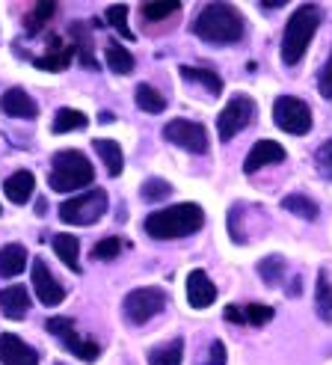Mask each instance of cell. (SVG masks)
<instances>
[{"label": "cell", "mask_w": 332, "mask_h": 365, "mask_svg": "<svg viewBox=\"0 0 332 365\" xmlns=\"http://www.w3.org/2000/svg\"><path fill=\"white\" fill-rule=\"evenodd\" d=\"M193 33L211 45H234L244 36V15L232 4H208L196 15Z\"/></svg>", "instance_id": "6da1fadb"}, {"label": "cell", "mask_w": 332, "mask_h": 365, "mask_svg": "<svg viewBox=\"0 0 332 365\" xmlns=\"http://www.w3.org/2000/svg\"><path fill=\"white\" fill-rule=\"evenodd\" d=\"M202 223H205V211L196 202H181L145 217V232L155 241H175V238H184V235L199 232Z\"/></svg>", "instance_id": "7a4b0ae2"}, {"label": "cell", "mask_w": 332, "mask_h": 365, "mask_svg": "<svg viewBox=\"0 0 332 365\" xmlns=\"http://www.w3.org/2000/svg\"><path fill=\"white\" fill-rule=\"evenodd\" d=\"M95 181V170L83 152L78 149H63L51 160V175L48 185L53 193H75L81 187H89Z\"/></svg>", "instance_id": "3957f363"}, {"label": "cell", "mask_w": 332, "mask_h": 365, "mask_svg": "<svg viewBox=\"0 0 332 365\" xmlns=\"http://www.w3.org/2000/svg\"><path fill=\"white\" fill-rule=\"evenodd\" d=\"M321 27V9L303 4L291 12L285 33H282V63L285 66H297L303 60V53L308 48V42L315 39V33Z\"/></svg>", "instance_id": "277c9868"}, {"label": "cell", "mask_w": 332, "mask_h": 365, "mask_svg": "<svg viewBox=\"0 0 332 365\" xmlns=\"http://www.w3.org/2000/svg\"><path fill=\"white\" fill-rule=\"evenodd\" d=\"M107 211V190L95 187L89 193H81V196H71L60 205V220L63 223H71V226H92L98 223Z\"/></svg>", "instance_id": "5b68a950"}, {"label": "cell", "mask_w": 332, "mask_h": 365, "mask_svg": "<svg viewBox=\"0 0 332 365\" xmlns=\"http://www.w3.org/2000/svg\"><path fill=\"white\" fill-rule=\"evenodd\" d=\"M166 306V291L163 288H155V285H145V288H134L131 294L125 297L122 303V312L131 324H149L157 312H163Z\"/></svg>", "instance_id": "8992f818"}, {"label": "cell", "mask_w": 332, "mask_h": 365, "mask_svg": "<svg viewBox=\"0 0 332 365\" xmlns=\"http://www.w3.org/2000/svg\"><path fill=\"white\" fill-rule=\"evenodd\" d=\"M273 122L282 128L285 134L294 137H303L311 131V110L303 98H294V96H282L276 98L273 104Z\"/></svg>", "instance_id": "52a82bcc"}, {"label": "cell", "mask_w": 332, "mask_h": 365, "mask_svg": "<svg viewBox=\"0 0 332 365\" xmlns=\"http://www.w3.org/2000/svg\"><path fill=\"white\" fill-rule=\"evenodd\" d=\"M163 140H170V143L181 145L184 152H193V155H205L208 145H211L205 125L193 122V119H172V122H166Z\"/></svg>", "instance_id": "ba28073f"}, {"label": "cell", "mask_w": 332, "mask_h": 365, "mask_svg": "<svg viewBox=\"0 0 332 365\" xmlns=\"http://www.w3.org/2000/svg\"><path fill=\"white\" fill-rule=\"evenodd\" d=\"M255 119V101L249 96H234L217 116V131L219 140H232L244 131V128Z\"/></svg>", "instance_id": "9c48e42d"}, {"label": "cell", "mask_w": 332, "mask_h": 365, "mask_svg": "<svg viewBox=\"0 0 332 365\" xmlns=\"http://www.w3.org/2000/svg\"><path fill=\"white\" fill-rule=\"evenodd\" d=\"M48 333L57 336V339L66 344V348L75 354L78 359H83V362H95V359L101 356V348H98L95 341H86V339L78 336L75 321H71V318H63V315L48 318Z\"/></svg>", "instance_id": "30bf717a"}, {"label": "cell", "mask_w": 332, "mask_h": 365, "mask_svg": "<svg viewBox=\"0 0 332 365\" xmlns=\"http://www.w3.org/2000/svg\"><path fill=\"white\" fill-rule=\"evenodd\" d=\"M30 270H33V291H36V297H39V303L48 306V309L60 306V303L66 300V288H63L60 279L48 270L45 259H36V262L30 264Z\"/></svg>", "instance_id": "8fae6325"}, {"label": "cell", "mask_w": 332, "mask_h": 365, "mask_svg": "<svg viewBox=\"0 0 332 365\" xmlns=\"http://www.w3.org/2000/svg\"><path fill=\"white\" fill-rule=\"evenodd\" d=\"M0 365H39V354L15 333H0Z\"/></svg>", "instance_id": "7c38bea8"}, {"label": "cell", "mask_w": 332, "mask_h": 365, "mask_svg": "<svg viewBox=\"0 0 332 365\" xmlns=\"http://www.w3.org/2000/svg\"><path fill=\"white\" fill-rule=\"evenodd\" d=\"M282 160H285V149L279 143H276V140H258L252 145V152L247 155V160H244V173L252 175L258 170L270 167V163H282Z\"/></svg>", "instance_id": "4fadbf2b"}, {"label": "cell", "mask_w": 332, "mask_h": 365, "mask_svg": "<svg viewBox=\"0 0 332 365\" xmlns=\"http://www.w3.org/2000/svg\"><path fill=\"white\" fill-rule=\"evenodd\" d=\"M0 110H4L6 116H12V119H33L36 113H39V107H36V101L24 93L21 86H12L0 96Z\"/></svg>", "instance_id": "5bb4252c"}, {"label": "cell", "mask_w": 332, "mask_h": 365, "mask_svg": "<svg viewBox=\"0 0 332 365\" xmlns=\"http://www.w3.org/2000/svg\"><path fill=\"white\" fill-rule=\"evenodd\" d=\"M214 300H217V288L208 279V273L205 270H190V277H187V303L193 309H208Z\"/></svg>", "instance_id": "9a60e30c"}, {"label": "cell", "mask_w": 332, "mask_h": 365, "mask_svg": "<svg viewBox=\"0 0 332 365\" xmlns=\"http://www.w3.org/2000/svg\"><path fill=\"white\" fill-rule=\"evenodd\" d=\"M0 309L9 321H24L30 312V294L24 285H9L0 291Z\"/></svg>", "instance_id": "2e32d148"}, {"label": "cell", "mask_w": 332, "mask_h": 365, "mask_svg": "<svg viewBox=\"0 0 332 365\" xmlns=\"http://www.w3.org/2000/svg\"><path fill=\"white\" fill-rule=\"evenodd\" d=\"M68 36H71V45H75V53L81 57L83 68H95V71H98V60H95V53H92L95 48H92V30H89V24L71 21Z\"/></svg>", "instance_id": "e0dca14e"}, {"label": "cell", "mask_w": 332, "mask_h": 365, "mask_svg": "<svg viewBox=\"0 0 332 365\" xmlns=\"http://www.w3.org/2000/svg\"><path fill=\"white\" fill-rule=\"evenodd\" d=\"M71 60H75V45H66L63 39L53 36L51 45H48V53L36 60V68H42V71H63Z\"/></svg>", "instance_id": "ac0fdd59"}, {"label": "cell", "mask_w": 332, "mask_h": 365, "mask_svg": "<svg viewBox=\"0 0 332 365\" xmlns=\"http://www.w3.org/2000/svg\"><path fill=\"white\" fill-rule=\"evenodd\" d=\"M4 190H6V196H9V202L24 205L27 199L33 196V190H36V175H33L30 170L12 173V175L4 181Z\"/></svg>", "instance_id": "d6986e66"}, {"label": "cell", "mask_w": 332, "mask_h": 365, "mask_svg": "<svg viewBox=\"0 0 332 365\" xmlns=\"http://www.w3.org/2000/svg\"><path fill=\"white\" fill-rule=\"evenodd\" d=\"M27 267V250L21 244H6L0 247V277H18V273H24Z\"/></svg>", "instance_id": "ffe728a7"}, {"label": "cell", "mask_w": 332, "mask_h": 365, "mask_svg": "<svg viewBox=\"0 0 332 365\" xmlns=\"http://www.w3.org/2000/svg\"><path fill=\"white\" fill-rule=\"evenodd\" d=\"M92 145H95L98 158L104 160V170H107V175H113V178H116V175L125 170V155H122V145H119L116 140H95Z\"/></svg>", "instance_id": "44dd1931"}, {"label": "cell", "mask_w": 332, "mask_h": 365, "mask_svg": "<svg viewBox=\"0 0 332 365\" xmlns=\"http://www.w3.org/2000/svg\"><path fill=\"white\" fill-rule=\"evenodd\" d=\"M53 252L60 255V262L63 264H68L75 273H81V264H78V259H81V241L75 238V235H53Z\"/></svg>", "instance_id": "7402d4cb"}, {"label": "cell", "mask_w": 332, "mask_h": 365, "mask_svg": "<svg viewBox=\"0 0 332 365\" xmlns=\"http://www.w3.org/2000/svg\"><path fill=\"white\" fill-rule=\"evenodd\" d=\"M104 60H107V68L113 71V75H131V71H134V57H131V51H125L119 42H107V48H104Z\"/></svg>", "instance_id": "603a6c76"}, {"label": "cell", "mask_w": 332, "mask_h": 365, "mask_svg": "<svg viewBox=\"0 0 332 365\" xmlns=\"http://www.w3.org/2000/svg\"><path fill=\"white\" fill-rule=\"evenodd\" d=\"M184 359V339L163 341L149 351V365H181Z\"/></svg>", "instance_id": "cb8c5ba5"}, {"label": "cell", "mask_w": 332, "mask_h": 365, "mask_svg": "<svg viewBox=\"0 0 332 365\" xmlns=\"http://www.w3.org/2000/svg\"><path fill=\"white\" fill-rule=\"evenodd\" d=\"M181 78L187 81V83H199V86H205V93L208 96H219L223 93V81H219L214 71L208 68H193V66H181Z\"/></svg>", "instance_id": "d4e9b609"}, {"label": "cell", "mask_w": 332, "mask_h": 365, "mask_svg": "<svg viewBox=\"0 0 332 365\" xmlns=\"http://www.w3.org/2000/svg\"><path fill=\"white\" fill-rule=\"evenodd\" d=\"M89 125V119L81 113V110H71V107H63V110H57V116H53V134H68V131H83V128Z\"/></svg>", "instance_id": "484cf974"}, {"label": "cell", "mask_w": 332, "mask_h": 365, "mask_svg": "<svg viewBox=\"0 0 332 365\" xmlns=\"http://www.w3.org/2000/svg\"><path fill=\"white\" fill-rule=\"evenodd\" d=\"M282 208L291 211L294 217H303V220H318V205L311 202L306 193H291L282 199Z\"/></svg>", "instance_id": "4316f807"}, {"label": "cell", "mask_w": 332, "mask_h": 365, "mask_svg": "<svg viewBox=\"0 0 332 365\" xmlns=\"http://www.w3.org/2000/svg\"><path fill=\"white\" fill-rule=\"evenodd\" d=\"M285 270H288V264H285V259H279V255H267V259L258 262V277H261L270 288H276L285 279Z\"/></svg>", "instance_id": "83f0119b"}, {"label": "cell", "mask_w": 332, "mask_h": 365, "mask_svg": "<svg viewBox=\"0 0 332 365\" xmlns=\"http://www.w3.org/2000/svg\"><path fill=\"white\" fill-rule=\"evenodd\" d=\"M137 107H140L142 113H163L166 110V98L157 93L155 86L140 83L137 86Z\"/></svg>", "instance_id": "f1b7e54d"}, {"label": "cell", "mask_w": 332, "mask_h": 365, "mask_svg": "<svg viewBox=\"0 0 332 365\" xmlns=\"http://www.w3.org/2000/svg\"><path fill=\"white\" fill-rule=\"evenodd\" d=\"M315 309L321 321L332 324V285L326 279V273H318V288H315Z\"/></svg>", "instance_id": "f546056e"}, {"label": "cell", "mask_w": 332, "mask_h": 365, "mask_svg": "<svg viewBox=\"0 0 332 365\" xmlns=\"http://www.w3.org/2000/svg\"><path fill=\"white\" fill-rule=\"evenodd\" d=\"M53 12H57V6L48 4V0H42V4H36V6L24 15V27H27V33H30V36H36V33H39V30L48 24V18H51Z\"/></svg>", "instance_id": "4dcf8cb0"}, {"label": "cell", "mask_w": 332, "mask_h": 365, "mask_svg": "<svg viewBox=\"0 0 332 365\" xmlns=\"http://www.w3.org/2000/svg\"><path fill=\"white\" fill-rule=\"evenodd\" d=\"M178 12V4L175 0H157V4H142L140 6V15L145 18V21H163V18H170V15H175Z\"/></svg>", "instance_id": "1f68e13d"}, {"label": "cell", "mask_w": 332, "mask_h": 365, "mask_svg": "<svg viewBox=\"0 0 332 365\" xmlns=\"http://www.w3.org/2000/svg\"><path fill=\"white\" fill-rule=\"evenodd\" d=\"M104 18H107V24L113 27V30H119L125 39H134V33H131V27H128V6L125 4H119V6H110L107 12H104Z\"/></svg>", "instance_id": "d6a6232c"}, {"label": "cell", "mask_w": 332, "mask_h": 365, "mask_svg": "<svg viewBox=\"0 0 332 365\" xmlns=\"http://www.w3.org/2000/svg\"><path fill=\"white\" fill-rule=\"evenodd\" d=\"M140 193H142L145 202H160V199H166V196L172 193V187L166 185L163 178H149V181H142V190Z\"/></svg>", "instance_id": "836d02e7"}, {"label": "cell", "mask_w": 332, "mask_h": 365, "mask_svg": "<svg viewBox=\"0 0 332 365\" xmlns=\"http://www.w3.org/2000/svg\"><path fill=\"white\" fill-rule=\"evenodd\" d=\"M119 250H122V238H104V241H98L95 247H92V262H110V259H116L119 255Z\"/></svg>", "instance_id": "e575fe53"}, {"label": "cell", "mask_w": 332, "mask_h": 365, "mask_svg": "<svg viewBox=\"0 0 332 365\" xmlns=\"http://www.w3.org/2000/svg\"><path fill=\"white\" fill-rule=\"evenodd\" d=\"M273 318V309L270 306H261V303H249L244 306V324H252V327H261Z\"/></svg>", "instance_id": "d590c367"}, {"label": "cell", "mask_w": 332, "mask_h": 365, "mask_svg": "<svg viewBox=\"0 0 332 365\" xmlns=\"http://www.w3.org/2000/svg\"><path fill=\"white\" fill-rule=\"evenodd\" d=\"M315 163H318V173H321V178H332V137L329 140H323L321 145H318V155H315Z\"/></svg>", "instance_id": "8d00e7d4"}, {"label": "cell", "mask_w": 332, "mask_h": 365, "mask_svg": "<svg viewBox=\"0 0 332 365\" xmlns=\"http://www.w3.org/2000/svg\"><path fill=\"white\" fill-rule=\"evenodd\" d=\"M318 89H321V96L323 98H332V53L326 57L323 68H321V75H318Z\"/></svg>", "instance_id": "74e56055"}, {"label": "cell", "mask_w": 332, "mask_h": 365, "mask_svg": "<svg viewBox=\"0 0 332 365\" xmlns=\"http://www.w3.org/2000/svg\"><path fill=\"white\" fill-rule=\"evenodd\" d=\"M202 365H226V344L217 339L208 351V362H202Z\"/></svg>", "instance_id": "f35d334b"}, {"label": "cell", "mask_w": 332, "mask_h": 365, "mask_svg": "<svg viewBox=\"0 0 332 365\" xmlns=\"http://www.w3.org/2000/svg\"><path fill=\"white\" fill-rule=\"evenodd\" d=\"M226 321L229 324H244V306H226Z\"/></svg>", "instance_id": "ab89813d"}, {"label": "cell", "mask_w": 332, "mask_h": 365, "mask_svg": "<svg viewBox=\"0 0 332 365\" xmlns=\"http://www.w3.org/2000/svg\"><path fill=\"white\" fill-rule=\"evenodd\" d=\"M282 4H285V0H264L267 9H276V6H282Z\"/></svg>", "instance_id": "60d3db41"}, {"label": "cell", "mask_w": 332, "mask_h": 365, "mask_svg": "<svg viewBox=\"0 0 332 365\" xmlns=\"http://www.w3.org/2000/svg\"><path fill=\"white\" fill-rule=\"evenodd\" d=\"M0 217H4V208H0Z\"/></svg>", "instance_id": "b9f144b4"}]
</instances>
